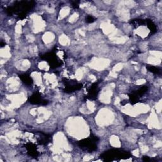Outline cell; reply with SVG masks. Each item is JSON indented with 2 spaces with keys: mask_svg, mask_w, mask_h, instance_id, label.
Wrapping results in <instances>:
<instances>
[{
  "mask_svg": "<svg viewBox=\"0 0 162 162\" xmlns=\"http://www.w3.org/2000/svg\"><path fill=\"white\" fill-rule=\"evenodd\" d=\"M130 24L135 28H137L139 26H141V25H146V20H142V19H134V20H131L130 21Z\"/></svg>",
  "mask_w": 162,
  "mask_h": 162,
  "instance_id": "10",
  "label": "cell"
},
{
  "mask_svg": "<svg viewBox=\"0 0 162 162\" xmlns=\"http://www.w3.org/2000/svg\"><path fill=\"white\" fill-rule=\"evenodd\" d=\"M5 44H6L5 43H3V41H1V47H4V46H5Z\"/></svg>",
  "mask_w": 162,
  "mask_h": 162,
  "instance_id": "19",
  "label": "cell"
},
{
  "mask_svg": "<svg viewBox=\"0 0 162 162\" xmlns=\"http://www.w3.org/2000/svg\"><path fill=\"white\" fill-rule=\"evenodd\" d=\"M129 101L132 104H135L136 103H138L139 100V96H138L137 94L132 93V94H129Z\"/></svg>",
  "mask_w": 162,
  "mask_h": 162,
  "instance_id": "13",
  "label": "cell"
},
{
  "mask_svg": "<svg viewBox=\"0 0 162 162\" xmlns=\"http://www.w3.org/2000/svg\"><path fill=\"white\" fill-rule=\"evenodd\" d=\"M146 68L149 71L155 74H158L160 75L161 74V69L159 67H157V66H151L148 65L146 66Z\"/></svg>",
  "mask_w": 162,
  "mask_h": 162,
  "instance_id": "12",
  "label": "cell"
},
{
  "mask_svg": "<svg viewBox=\"0 0 162 162\" xmlns=\"http://www.w3.org/2000/svg\"><path fill=\"white\" fill-rule=\"evenodd\" d=\"M128 103V101H127V100H123V101H121V104L122 105H123V106H124V105H125V104Z\"/></svg>",
  "mask_w": 162,
  "mask_h": 162,
  "instance_id": "18",
  "label": "cell"
},
{
  "mask_svg": "<svg viewBox=\"0 0 162 162\" xmlns=\"http://www.w3.org/2000/svg\"><path fill=\"white\" fill-rule=\"evenodd\" d=\"M99 141L96 136L91 134L90 138L87 139H84L78 142V145L81 148H85L89 151H94L97 150L96 142Z\"/></svg>",
  "mask_w": 162,
  "mask_h": 162,
  "instance_id": "3",
  "label": "cell"
},
{
  "mask_svg": "<svg viewBox=\"0 0 162 162\" xmlns=\"http://www.w3.org/2000/svg\"><path fill=\"white\" fill-rule=\"evenodd\" d=\"M41 59L46 60L52 68H56L62 65V62L54 52L44 54L41 56Z\"/></svg>",
  "mask_w": 162,
  "mask_h": 162,
  "instance_id": "4",
  "label": "cell"
},
{
  "mask_svg": "<svg viewBox=\"0 0 162 162\" xmlns=\"http://www.w3.org/2000/svg\"><path fill=\"white\" fill-rule=\"evenodd\" d=\"M85 21H86L87 23L89 24L93 23V22L95 21V18L93 17H92V16L89 15L86 17V18H85Z\"/></svg>",
  "mask_w": 162,
  "mask_h": 162,
  "instance_id": "15",
  "label": "cell"
},
{
  "mask_svg": "<svg viewBox=\"0 0 162 162\" xmlns=\"http://www.w3.org/2000/svg\"><path fill=\"white\" fill-rule=\"evenodd\" d=\"M148 90V86H142L141 87H140L139 89L137 91V93H136V94L138 95V96H142V95H143L144 94H145Z\"/></svg>",
  "mask_w": 162,
  "mask_h": 162,
  "instance_id": "14",
  "label": "cell"
},
{
  "mask_svg": "<svg viewBox=\"0 0 162 162\" xmlns=\"http://www.w3.org/2000/svg\"><path fill=\"white\" fill-rule=\"evenodd\" d=\"M142 160L144 161H150V158H149L148 157L144 156V157H142Z\"/></svg>",
  "mask_w": 162,
  "mask_h": 162,
  "instance_id": "17",
  "label": "cell"
},
{
  "mask_svg": "<svg viewBox=\"0 0 162 162\" xmlns=\"http://www.w3.org/2000/svg\"><path fill=\"white\" fill-rule=\"evenodd\" d=\"M25 148L27 149L28 154L32 157L36 158L39 155V153H38V151L36 150V146L35 144L28 142V143L25 145Z\"/></svg>",
  "mask_w": 162,
  "mask_h": 162,
  "instance_id": "8",
  "label": "cell"
},
{
  "mask_svg": "<svg viewBox=\"0 0 162 162\" xmlns=\"http://www.w3.org/2000/svg\"><path fill=\"white\" fill-rule=\"evenodd\" d=\"M72 6L75 8H78L79 6V1H72Z\"/></svg>",
  "mask_w": 162,
  "mask_h": 162,
  "instance_id": "16",
  "label": "cell"
},
{
  "mask_svg": "<svg viewBox=\"0 0 162 162\" xmlns=\"http://www.w3.org/2000/svg\"><path fill=\"white\" fill-rule=\"evenodd\" d=\"M146 25H147L148 27L149 28V29L150 30L151 33L152 34H154L157 32V28L156 25H155L152 20H150V19H146Z\"/></svg>",
  "mask_w": 162,
  "mask_h": 162,
  "instance_id": "11",
  "label": "cell"
},
{
  "mask_svg": "<svg viewBox=\"0 0 162 162\" xmlns=\"http://www.w3.org/2000/svg\"><path fill=\"white\" fill-rule=\"evenodd\" d=\"M98 93H99V89H98V84L93 83L88 91L87 97L90 100H95L96 99Z\"/></svg>",
  "mask_w": 162,
  "mask_h": 162,
  "instance_id": "7",
  "label": "cell"
},
{
  "mask_svg": "<svg viewBox=\"0 0 162 162\" xmlns=\"http://www.w3.org/2000/svg\"><path fill=\"white\" fill-rule=\"evenodd\" d=\"M131 157V153L127 151L114 149L104 152L101 155V158L104 161H110L114 160L127 159Z\"/></svg>",
  "mask_w": 162,
  "mask_h": 162,
  "instance_id": "2",
  "label": "cell"
},
{
  "mask_svg": "<svg viewBox=\"0 0 162 162\" xmlns=\"http://www.w3.org/2000/svg\"><path fill=\"white\" fill-rule=\"evenodd\" d=\"M29 102L33 104H41V105H46L48 103V101L44 100L41 95L38 93H34L29 98Z\"/></svg>",
  "mask_w": 162,
  "mask_h": 162,
  "instance_id": "6",
  "label": "cell"
},
{
  "mask_svg": "<svg viewBox=\"0 0 162 162\" xmlns=\"http://www.w3.org/2000/svg\"><path fill=\"white\" fill-rule=\"evenodd\" d=\"M63 83L65 84V93H72L75 91L80 90L82 87V85L80 83L76 82L75 81H69L66 79H63Z\"/></svg>",
  "mask_w": 162,
  "mask_h": 162,
  "instance_id": "5",
  "label": "cell"
},
{
  "mask_svg": "<svg viewBox=\"0 0 162 162\" xmlns=\"http://www.w3.org/2000/svg\"><path fill=\"white\" fill-rule=\"evenodd\" d=\"M35 2L33 1H17L12 6L5 9V12L8 15H13L15 14H18V15L20 14H26L31 9L34 8Z\"/></svg>",
  "mask_w": 162,
  "mask_h": 162,
  "instance_id": "1",
  "label": "cell"
},
{
  "mask_svg": "<svg viewBox=\"0 0 162 162\" xmlns=\"http://www.w3.org/2000/svg\"><path fill=\"white\" fill-rule=\"evenodd\" d=\"M19 77H20L22 81L25 84L31 85L33 84V80L32 79L30 76L27 74H21L19 75Z\"/></svg>",
  "mask_w": 162,
  "mask_h": 162,
  "instance_id": "9",
  "label": "cell"
}]
</instances>
